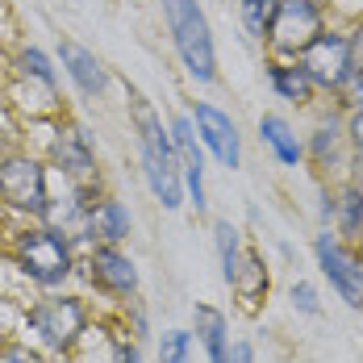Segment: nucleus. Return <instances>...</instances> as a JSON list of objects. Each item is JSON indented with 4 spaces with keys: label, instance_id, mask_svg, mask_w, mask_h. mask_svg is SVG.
Instances as JSON below:
<instances>
[{
    "label": "nucleus",
    "instance_id": "f257e3e1",
    "mask_svg": "<svg viewBox=\"0 0 363 363\" xmlns=\"http://www.w3.org/2000/svg\"><path fill=\"white\" fill-rule=\"evenodd\" d=\"M134 109V125H138V150H143V180L155 192V201L163 209H180L184 205V167H180V150L172 138V125L163 130V117L150 109V101H143L138 92L130 96Z\"/></svg>",
    "mask_w": 363,
    "mask_h": 363
},
{
    "label": "nucleus",
    "instance_id": "f03ea898",
    "mask_svg": "<svg viewBox=\"0 0 363 363\" xmlns=\"http://www.w3.org/2000/svg\"><path fill=\"white\" fill-rule=\"evenodd\" d=\"M9 255L17 263V272L26 280H34L38 289H59L75 267L72 255V238L50 230L46 221H26L13 230V242H9Z\"/></svg>",
    "mask_w": 363,
    "mask_h": 363
},
{
    "label": "nucleus",
    "instance_id": "7ed1b4c3",
    "mask_svg": "<svg viewBox=\"0 0 363 363\" xmlns=\"http://www.w3.org/2000/svg\"><path fill=\"white\" fill-rule=\"evenodd\" d=\"M159 4H163V17H167V30H172L184 72L196 84H213L218 79V50H213L205 9L196 0H159Z\"/></svg>",
    "mask_w": 363,
    "mask_h": 363
},
{
    "label": "nucleus",
    "instance_id": "20e7f679",
    "mask_svg": "<svg viewBox=\"0 0 363 363\" xmlns=\"http://www.w3.org/2000/svg\"><path fill=\"white\" fill-rule=\"evenodd\" d=\"M50 163L30 150H13L0 159V205L21 213V218H42L50 201Z\"/></svg>",
    "mask_w": 363,
    "mask_h": 363
},
{
    "label": "nucleus",
    "instance_id": "39448f33",
    "mask_svg": "<svg viewBox=\"0 0 363 363\" xmlns=\"http://www.w3.org/2000/svg\"><path fill=\"white\" fill-rule=\"evenodd\" d=\"M26 330L34 334L46 351L67 355L88 334V309L79 296H42L26 309Z\"/></svg>",
    "mask_w": 363,
    "mask_h": 363
},
{
    "label": "nucleus",
    "instance_id": "423d86ee",
    "mask_svg": "<svg viewBox=\"0 0 363 363\" xmlns=\"http://www.w3.org/2000/svg\"><path fill=\"white\" fill-rule=\"evenodd\" d=\"M322 30H326V13L318 0H280L263 42L272 50V59H301Z\"/></svg>",
    "mask_w": 363,
    "mask_h": 363
},
{
    "label": "nucleus",
    "instance_id": "0eeeda50",
    "mask_svg": "<svg viewBox=\"0 0 363 363\" xmlns=\"http://www.w3.org/2000/svg\"><path fill=\"white\" fill-rule=\"evenodd\" d=\"M305 75L313 79V88L318 92H334V96H342V88L351 84V75H355V46H351V34H338V30H322L318 42L296 59Z\"/></svg>",
    "mask_w": 363,
    "mask_h": 363
},
{
    "label": "nucleus",
    "instance_id": "6e6552de",
    "mask_svg": "<svg viewBox=\"0 0 363 363\" xmlns=\"http://www.w3.org/2000/svg\"><path fill=\"white\" fill-rule=\"evenodd\" d=\"M46 163L72 184H92L96 180V150H92V143H88V134H84L79 125H72V121L55 130V138H50V146H46Z\"/></svg>",
    "mask_w": 363,
    "mask_h": 363
},
{
    "label": "nucleus",
    "instance_id": "1a4fd4ad",
    "mask_svg": "<svg viewBox=\"0 0 363 363\" xmlns=\"http://www.w3.org/2000/svg\"><path fill=\"white\" fill-rule=\"evenodd\" d=\"M313 251H318V267H322V276L330 280V289L338 292L351 309H359L363 305V263L334 234H318Z\"/></svg>",
    "mask_w": 363,
    "mask_h": 363
},
{
    "label": "nucleus",
    "instance_id": "9d476101",
    "mask_svg": "<svg viewBox=\"0 0 363 363\" xmlns=\"http://www.w3.org/2000/svg\"><path fill=\"white\" fill-rule=\"evenodd\" d=\"M192 125H196V134H201V146L218 159L221 167H242V138H238V125H234V117L218 105H209V101H196V109H192Z\"/></svg>",
    "mask_w": 363,
    "mask_h": 363
},
{
    "label": "nucleus",
    "instance_id": "9b49d317",
    "mask_svg": "<svg viewBox=\"0 0 363 363\" xmlns=\"http://www.w3.org/2000/svg\"><path fill=\"white\" fill-rule=\"evenodd\" d=\"M88 267H92L88 272L92 284L101 292H109V296H134L138 292V267L117 242H96L92 255H88Z\"/></svg>",
    "mask_w": 363,
    "mask_h": 363
},
{
    "label": "nucleus",
    "instance_id": "f8f14e48",
    "mask_svg": "<svg viewBox=\"0 0 363 363\" xmlns=\"http://www.w3.org/2000/svg\"><path fill=\"white\" fill-rule=\"evenodd\" d=\"M59 67H63V75L72 79V88L84 101H101V96H105V88H109V67H105L88 46L63 38V42H59Z\"/></svg>",
    "mask_w": 363,
    "mask_h": 363
},
{
    "label": "nucleus",
    "instance_id": "ddd939ff",
    "mask_svg": "<svg viewBox=\"0 0 363 363\" xmlns=\"http://www.w3.org/2000/svg\"><path fill=\"white\" fill-rule=\"evenodd\" d=\"M172 138H176V150H180L184 188H188L196 213H205V146H201V134L192 125V113L172 117Z\"/></svg>",
    "mask_w": 363,
    "mask_h": 363
},
{
    "label": "nucleus",
    "instance_id": "4468645a",
    "mask_svg": "<svg viewBox=\"0 0 363 363\" xmlns=\"http://www.w3.org/2000/svg\"><path fill=\"white\" fill-rule=\"evenodd\" d=\"M96 205V188L92 184H72L67 180V192L63 196H50L46 201V209H42V218L50 230H59V234H88V209Z\"/></svg>",
    "mask_w": 363,
    "mask_h": 363
},
{
    "label": "nucleus",
    "instance_id": "2eb2a0df",
    "mask_svg": "<svg viewBox=\"0 0 363 363\" xmlns=\"http://www.w3.org/2000/svg\"><path fill=\"white\" fill-rule=\"evenodd\" d=\"M130 230H134L130 209L117 196H96V205L88 209V238L92 242H117L121 247L130 238Z\"/></svg>",
    "mask_w": 363,
    "mask_h": 363
},
{
    "label": "nucleus",
    "instance_id": "dca6fc26",
    "mask_svg": "<svg viewBox=\"0 0 363 363\" xmlns=\"http://www.w3.org/2000/svg\"><path fill=\"white\" fill-rule=\"evenodd\" d=\"M4 101L17 113H26L30 121H38V117H59V88L38 84V79L13 75V88H4Z\"/></svg>",
    "mask_w": 363,
    "mask_h": 363
},
{
    "label": "nucleus",
    "instance_id": "f3484780",
    "mask_svg": "<svg viewBox=\"0 0 363 363\" xmlns=\"http://www.w3.org/2000/svg\"><path fill=\"white\" fill-rule=\"evenodd\" d=\"M259 143L267 146V150L276 155V163H284V167L305 163V143L296 138V130L289 125V117H280V113L259 117Z\"/></svg>",
    "mask_w": 363,
    "mask_h": 363
},
{
    "label": "nucleus",
    "instance_id": "a211bd4d",
    "mask_svg": "<svg viewBox=\"0 0 363 363\" xmlns=\"http://www.w3.org/2000/svg\"><path fill=\"white\" fill-rule=\"evenodd\" d=\"M267 84H272V92L280 96V101H289V105H309L313 101V79L305 75V67L296 63V59H272L267 63Z\"/></svg>",
    "mask_w": 363,
    "mask_h": 363
},
{
    "label": "nucleus",
    "instance_id": "6ab92c4d",
    "mask_svg": "<svg viewBox=\"0 0 363 363\" xmlns=\"http://www.w3.org/2000/svg\"><path fill=\"white\" fill-rule=\"evenodd\" d=\"M334 225H338L342 238H363V188L359 184H347L334 196Z\"/></svg>",
    "mask_w": 363,
    "mask_h": 363
},
{
    "label": "nucleus",
    "instance_id": "aec40b11",
    "mask_svg": "<svg viewBox=\"0 0 363 363\" xmlns=\"http://www.w3.org/2000/svg\"><path fill=\"white\" fill-rule=\"evenodd\" d=\"M342 146H347V130H342V121H322L313 134H309V143H305V159H313L318 167H326L330 159H338L342 155Z\"/></svg>",
    "mask_w": 363,
    "mask_h": 363
},
{
    "label": "nucleus",
    "instance_id": "412c9836",
    "mask_svg": "<svg viewBox=\"0 0 363 363\" xmlns=\"http://www.w3.org/2000/svg\"><path fill=\"white\" fill-rule=\"evenodd\" d=\"M196 334H201V342H205V351H209V363L225 359L230 342H225V313H221V309L196 305Z\"/></svg>",
    "mask_w": 363,
    "mask_h": 363
},
{
    "label": "nucleus",
    "instance_id": "4be33fe9",
    "mask_svg": "<svg viewBox=\"0 0 363 363\" xmlns=\"http://www.w3.org/2000/svg\"><path fill=\"white\" fill-rule=\"evenodd\" d=\"M13 75H21V79H38V84H50V88H59V72H55V63H50V55H46L42 46H21V50L13 55Z\"/></svg>",
    "mask_w": 363,
    "mask_h": 363
},
{
    "label": "nucleus",
    "instance_id": "5701e85b",
    "mask_svg": "<svg viewBox=\"0 0 363 363\" xmlns=\"http://www.w3.org/2000/svg\"><path fill=\"white\" fill-rule=\"evenodd\" d=\"M213 242H218V259H221V276L225 284L238 280V267H242V238L230 221H213Z\"/></svg>",
    "mask_w": 363,
    "mask_h": 363
},
{
    "label": "nucleus",
    "instance_id": "b1692460",
    "mask_svg": "<svg viewBox=\"0 0 363 363\" xmlns=\"http://www.w3.org/2000/svg\"><path fill=\"white\" fill-rule=\"evenodd\" d=\"M276 9H280V0H238L242 30H247L255 42H263V38H267V26H272V17H276Z\"/></svg>",
    "mask_w": 363,
    "mask_h": 363
},
{
    "label": "nucleus",
    "instance_id": "393cba45",
    "mask_svg": "<svg viewBox=\"0 0 363 363\" xmlns=\"http://www.w3.org/2000/svg\"><path fill=\"white\" fill-rule=\"evenodd\" d=\"M238 272H247L251 276V284H234V289L242 292V301L255 305V296L259 292H267V272H263V263H259V255H242V267Z\"/></svg>",
    "mask_w": 363,
    "mask_h": 363
},
{
    "label": "nucleus",
    "instance_id": "a878e982",
    "mask_svg": "<svg viewBox=\"0 0 363 363\" xmlns=\"http://www.w3.org/2000/svg\"><path fill=\"white\" fill-rule=\"evenodd\" d=\"M188 351H192V334L188 330H167L163 342H159V359L163 363H188Z\"/></svg>",
    "mask_w": 363,
    "mask_h": 363
},
{
    "label": "nucleus",
    "instance_id": "bb28decb",
    "mask_svg": "<svg viewBox=\"0 0 363 363\" xmlns=\"http://www.w3.org/2000/svg\"><path fill=\"white\" fill-rule=\"evenodd\" d=\"M342 130H347V146H351V155H359L363 159V105L359 109H347Z\"/></svg>",
    "mask_w": 363,
    "mask_h": 363
},
{
    "label": "nucleus",
    "instance_id": "cd10ccee",
    "mask_svg": "<svg viewBox=\"0 0 363 363\" xmlns=\"http://www.w3.org/2000/svg\"><path fill=\"white\" fill-rule=\"evenodd\" d=\"M0 363H46V359L26 342H0Z\"/></svg>",
    "mask_w": 363,
    "mask_h": 363
},
{
    "label": "nucleus",
    "instance_id": "c85d7f7f",
    "mask_svg": "<svg viewBox=\"0 0 363 363\" xmlns=\"http://www.w3.org/2000/svg\"><path fill=\"white\" fill-rule=\"evenodd\" d=\"M292 301H296V309H301V313H318V309H322L318 289H313V284H305V280H301V284H292Z\"/></svg>",
    "mask_w": 363,
    "mask_h": 363
},
{
    "label": "nucleus",
    "instance_id": "c756f323",
    "mask_svg": "<svg viewBox=\"0 0 363 363\" xmlns=\"http://www.w3.org/2000/svg\"><path fill=\"white\" fill-rule=\"evenodd\" d=\"M342 105H347V109H359V105H363V63L355 67L351 84L342 88Z\"/></svg>",
    "mask_w": 363,
    "mask_h": 363
},
{
    "label": "nucleus",
    "instance_id": "7c9ffc66",
    "mask_svg": "<svg viewBox=\"0 0 363 363\" xmlns=\"http://www.w3.org/2000/svg\"><path fill=\"white\" fill-rule=\"evenodd\" d=\"M221 363H255V351H251V342H234L230 351H225V359Z\"/></svg>",
    "mask_w": 363,
    "mask_h": 363
},
{
    "label": "nucleus",
    "instance_id": "2f4dec72",
    "mask_svg": "<svg viewBox=\"0 0 363 363\" xmlns=\"http://www.w3.org/2000/svg\"><path fill=\"white\" fill-rule=\"evenodd\" d=\"M117 363H138V351H134V347H121V351H117Z\"/></svg>",
    "mask_w": 363,
    "mask_h": 363
},
{
    "label": "nucleus",
    "instance_id": "473e14b6",
    "mask_svg": "<svg viewBox=\"0 0 363 363\" xmlns=\"http://www.w3.org/2000/svg\"><path fill=\"white\" fill-rule=\"evenodd\" d=\"M4 105H9V101H4V88H0V109H4Z\"/></svg>",
    "mask_w": 363,
    "mask_h": 363
}]
</instances>
